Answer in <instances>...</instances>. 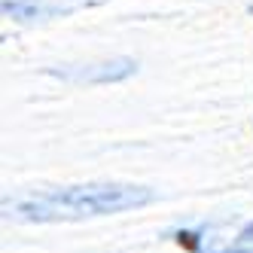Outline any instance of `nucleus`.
Instances as JSON below:
<instances>
[{
	"label": "nucleus",
	"mask_w": 253,
	"mask_h": 253,
	"mask_svg": "<svg viewBox=\"0 0 253 253\" xmlns=\"http://www.w3.org/2000/svg\"><path fill=\"white\" fill-rule=\"evenodd\" d=\"M156 202L150 186L137 183H80L61 189H43L3 202V213L22 223H70L88 216H107L137 211Z\"/></svg>",
	"instance_id": "obj_1"
},
{
	"label": "nucleus",
	"mask_w": 253,
	"mask_h": 253,
	"mask_svg": "<svg viewBox=\"0 0 253 253\" xmlns=\"http://www.w3.org/2000/svg\"><path fill=\"white\" fill-rule=\"evenodd\" d=\"M55 77L74 80V83H119L125 77L137 74V61L134 58H113V61H101V64H83V67H64V70H49Z\"/></svg>",
	"instance_id": "obj_2"
},
{
	"label": "nucleus",
	"mask_w": 253,
	"mask_h": 253,
	"mask_svg": "<svg viewBox=\"0 0 253 253\" xmlns=\"http://www.w3.org/2000/svg\"><path fill=\"white\" fill-rule=\"evenodd\" d=\"M0 12L12 22H49L58 15H67L70 6L61 0H3Z\"/></svg>",
	"instance_id": "obj_3"
},
{
	"label": "nucleus",
	"mask_w": 253,
	"mask_h": 253,
	"mask_svg": "<svg viewBox=\"0 0 253 253\" xmlns=\"http://www.w3.org/2000/svg\"><path fill=\"white\" fill-rule=\"evenodd\" d=\"M205 253H253V241L250 244H226V247H213V250H205Z\"/></svg>",
	"instance_id": "obj_4"
},
{
	"label": "nucleus",
	"mask_w": 253,
	"mask_h": 253,
	"mask_svg": "<svg viewBox=\"0 0 253 253\" xmlns=\"http://www.w3.org/2000/svg\"><path fill=\"white\" fill-rule=\"evenodd\" d=\"M235 241H238V244H250V241H253V220H250V223H244V226L238 229Z\"/></svg>",
	"instance_id": "obj_5"
},
{
	"label": "nucleus",
	"mask_w": 253,
	"mask_h": 253,
	"mask_svg": "<svg viewBox=\"0 0 253 253\" xmlns=\"http://www.w3.org/2000/svg\"><path fill=\"white\" fill-rule=\"evenodd\" d=\"M247 12H250V15H253V3H250V6H247Z\"/></svg>",
	"instance_id": "obj_6"
}]
</instances>
